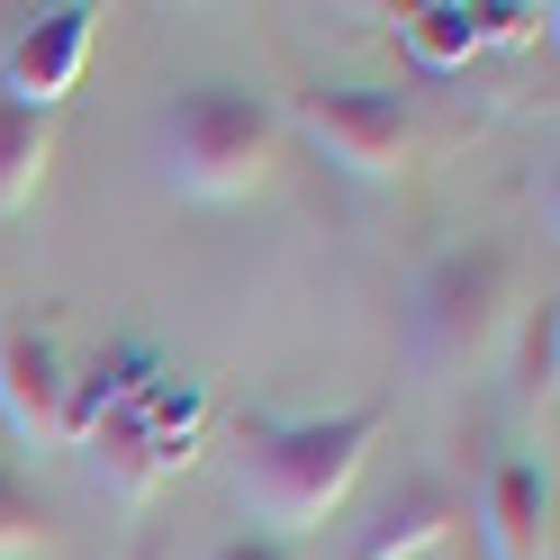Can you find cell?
<instances>
[{"mask_svg":"<svg viewBox=\"0 0 560 560\" xmlns=\"http://www.w3.org/2000/svg\"><path fill=\"white\" fill-rule=\"evenodd\" d=\"M515 307V254L506 244H452V254L425 262V280H416V353H425L434 371H470L488 343H498Z\"/></svg>","mask_w":560,"mask_h":560,"instance_id":"3957f363","label":"cell"},{"mask_svg":"<svg viewBox=\"0 0 560 560\" xmlns=\"http://www.w3.org/2000/svg\"><path fill=\"white\" fill-rule=\"evenodd\" d=\"M479 542H488V560H551V479H542V462H506L488 479Z\"/></svg>","mask_w":560,"mask_h":560,"instance_id":"52a82bcc","label":"cell"},{"mask_svg":"<svg viewBox=\"0 0 560 560\" xmlns=\"http://www.w3.org/2000/svg\"><path fill=\"white\" fill-rule=\"evenodd\" d=\"M91 37H100V10H91V0L37 10V19H27L19 37H10V55H0V100H10V109L55 118L63 100H73L82 63H91Z\"/></svg>","mask_w":560,"mask_h":560,"instance_id":"5b68a950","label":"cell"},{"mask_svg":"<svg viewBox=\"0 0 560 560\" xmlns=\"http://www.w3.org/2000/svg\"><path fill=\"white\" fill-rule=\"evenodd\" d=\"M127 560H163V542H154V534H145V542H136V551H127Z\"/></svg>","mask_w":560,"mask_h":560,"instance_id":"5bb4252c","label":"cell"},{"mask_svg":"<svg viewBox=\"0 0 560 560\" xmlns=\"http://www.w3.org/2000/svg\"><path fill=\"white\" fill-rule=\"evenodd\" d=\"M407 46H416V63H425V73H452V63H470V55L488 46V19L462 10V0H434V10L407 19Z\"/></svg>","mask_w":560,"mask_h":560,"instance_id":"30bf717a","label":"cell"},{"mask_svg":"<svg viewBox=\"0 0 560 560\" xmlns=\"http://www.w3.org/2000/svg\"><path fill=\"white\" fill-rule=\"evenodd\" d=\"M280 145V109L254 100L244 82H190L172 109L154 118V172L172 199H199V208H226L244 190H262Z\"/></svg>","mask_w":560,"mask_h":560,"instance_id":"7a4b0ae2","label":"cell"},{"mask_svg":"<svg viewBox=\"0 0 560 560\" xmlns=\"http://www.w3.org/2000/svg\"><path fill=\"white\" fill-rule=\"evenodd\" d=\"M389 407H335V416H280V425H244L235 452V506L262 524L271 542H299L343 506V488L362 479Z\"/></svg>","mask_w":560,"mask_h":560,"instance_id":"6da1fadb","label":"cell"},{"mask_svg":"<svg viewBox=\"0 0 560 560\" xmlns=\"http://www.w3.org/2000/svg\"><path fill=\"white\" fill-rule=\"evenodd\" d=\"M63 398H73V362L46 326H0V416L19 443H63Z\"/></svg>","mask_w":560,"mask_h":560,"instance_id":"8992f818","label":"cell"},{"mask_svg":"<svg viewBox=\"0 0 560 560\" xmlns=\"http://www.w3.org/2000/svg\"><path fill=\"white\" fill-rule=\"evenodd\" d=\"M299 136L317 145L326 163H343L353 182H398L407 172V145H416V127H407V100L398 91H362V82H317V91H299Z\"/></svg>","mask_w":560,"mask_h":560,"instance_id":"277c9868","label":"cell"},{"mask_svg":"<svg viewBox=\"0 0 560 560\" xmlns=\"http://www.w3.org/2000/svg\"><path fill=\"white\" fill-rule=\"evenodd\" d=\"M452 524H462V506H452V488L443 479H407L389 506L371 515V534L353 542V560H425Z\"/></svg>","mask_w":560,"mask_h":560,"instance_id":"ba28073f","label":"cell"},{"mask_svg":"<svg viewBox=\"0 0 560 560\" xmlns=\"http://www.w3.org/2000/svg\"><path fill=\"white\" fill-rule=\"evenodd\" d=\"M37 534H46V506H37V488H27L10 462H0V560L37 551Z\"/></svg>","mask_w":560,"mask_h":560,"instance_id":"7c38bea8","label":"cell"},{"mask_svg":"<svg viewBox=\"0 0 560 560\" xmlns=\"http://www.w3.org/2000/svg\"><path fill=\"white\" fill-rule=\"evenodd\" d=\"M551 380H560V317L551 299L524 317V353H515V416L534 425V416H551Z\"/></svg>","mask_w":560,"mask_h":560,"instance_id":"8fae6325","label":"cell"},{"mask_svg":"<svg viewBox=\"0 0 560 560\" xmlns=\"http://www.w3.org/2000/svg\"><path fill=\"white\" fill-rule=\"evenodd\" d=\"M46 163H55V118H37V109H10V100H0V218L37 199Z\"/></svg>","mask_w":560,"mask_h":560,"instance_id":"9c48e42d","label":"cell"},{"mask_svg":"<svg viewBox=\"0 0 560 560\" xmlns=\"http://www.w3.org/2000/svg\"><path fill=\"white\" fill-rule=\"evenodd\" d=\"M208 560H290V542H271V534H226Z\"/></svg>","mask_w":560,"mask_h":560,"instance_id":"4fadbf2b","label":"cell"}]
</instances>
